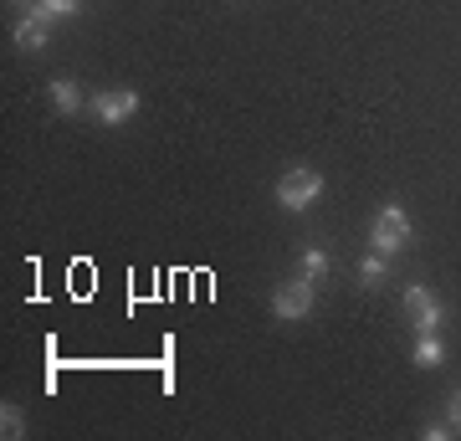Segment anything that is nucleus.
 <instances>
[{
    "mask_svg": "<svg viewBox=\"0 0 461 441\" xmlns=\"http://www.w3.org/2000/svg\"><path fill=\"white\" fill-rule=\"evenodd\" d=\"M411 360H415V370H436V364L446 360V344H441V334H415V344H411Z\"/></svg>",
    "mask_w": 461,
    "mask_h": 441,
    "instance_id": "6e6552de",
    "label": "nucleus"
},
{
    "mask_svg": "<svg viewBox=\"0 0 461 441\" xmlns=\"http://www.w3.org/2000/svg\"><path fill=\"white\" fill-rule=\"evenodd\" d=\"M405 308H411V318H415V334H441V324H446V303L436 293H430L426 282H411L405 288Z\"/></svg>",
    "mask_w": 461,
    "mask_h": 441,
    "instance_id": "20e7f679",
    "label": "nucleus"
},
{
    "mask_svg": "<svg viewBox=\"0 0 461 441\" xmlns=\"http://www.w3.org/2000/svg\"><path fill=\"white\" fill-rule=\"evenodd\" d=\"M51 41V21H41L36 11H26V16L16 21V47L21 51H41Z\"/></svg>",
    "mask_w": 461,
    "mask_h": 441,
    "instance_id": "0eeeda50",
    "label": "nucleus"
},
{
    "mask_svg": "<svg viewBox=\"0 0 461 441\" xmlns=\"http://www.w3.org/2000/svg\"><path fill=\"white\" fill-rule=\"evenodd\" d=\"M313 303H318V282H308V278H287L272 288V313L287 318V324H303L313 313Z\"/></svg>",
    "mask_w": 461,
    "mask_h": 441,
    "instance_id": "7ed1b4c3",
    "label": "nucleus"
},
{
    "mask_svg": "<svg viewBox=\"0 0 461 441\" xmlns=\"http://www.w3.org/2000/svg\"><path fill=\"white\" fill-rule=\"evenodd\" d=\"M446 421H451V431H461V390H451V400H446Z\"/></svg>",
    "mask_w": 461,
    "mask_h": 441,
    "instance_id": "ddd939ff",
    "label": "nucleus"
},
{
    "mask_svg": "<svg viewBox=\"0 0 461 441\" xmlns=\"http://www.w3.org/2000/svg\"><path fill=\"white\" fill-rule=\"evenodd\" d=\"M451 436V421H436V426H426V441H446Z\"/></svg>",
    "mask_w": 461,
    "mask_h": 441,
    "instance_id": "4468645a",
    "label": "nucleus"
},
{
    "mask_svg": "<svg viewBox=\"0 0 461 441\" xmlns=\"http://www.w3.org/2000/svg\"><path fill=\"white\" fill-rule=\"evenodd\" d=\"M26 11H36L41 21H51V26H57V21H72V16H83V0H32Z\"/></svg>",
    "mask_w": 461,
    "mask_h": 441,
    "instance_id": "1a4fd4ad",
    "label": "nucleus"
},
{
    "mask_svg": "<svg viewBox=\"0 0 461 441\" xmlns=\"http://www.w3.org/2000/svg\"><path fill=\"white\" fill-rule=\"evenodd\" d=\"M26 5H32V0H26Z\"/></svg>",
    "mask_w": 461,
    "mask_h": 441,
    "instance_id": "2eb2a0df",
    "label": "nucleus"
},
{
    "mask_svg": "<svg viewBox=\"0 0 461 441\" xmlns=\"http://www.w3.org/2000/svg\"><path fill=\"white\" fill-rule=\"evenodd\" d=\"M390 278V257H384V252H375V246H369V252H364L359 257V288H379V282Z\"/></svg>",
    "mask_w": 461,
    "mask_h": 441,
    "instance_id": "9d476101",
    "label": "nucleus"
},
{
    "mask_svg": "<svg viewBox=\"0 0 461 441\" xmlns=\"http://www.w3.org/2000/svg\"><path fill=\"white\" fill-rule=\"evenodd\" d=\"M411 231L415 226H411V216H405V206L390 200V206H379V216L369 221V246L384 252V257H400V252L411 246Z\"/></svg>",
    "mask_w": 461,
    "mask_h": 441,
    "instance_id": "f257e3e1",
    "label": "nucleus"
},
{
    "mask_svg": "<svg viewBox=\"0 0 461 441\" xmlns=\"http://www.w3.org/2000/svg\"><path fill=\"white\" fill-rule=\"evenodd\" d=\"M318 196H323V175H318L313 164H293V170L277 180V206L282 211H293V216L308 211Z\"/></svg>",
    "mask_w": 461,
    "mask_h": 441,
    "instance_id": "f03ea898",
    "label": "nucleus"
},
{
    "mask_svg": "<svg viewBox=\"0 0 461 441\" xmlns=\"http://www.w3.org/2000/svg\"><path fill=\"white\" fill-rule=\"evenodd\" d=\"M47 98H51V108H57L62 118L83 114V87H77V78H51Z\"/></svg>",
    "mask_w": 461,
    "mask_h": 441,
    "instance_id": "423d86ee",
    "label": "nucleus"
},
{
    "mask_svg": "<svg viewBox=\"0 0 461 441\" xmlns=\"http://www.w3.org/2000/svg\"><path fill=\"white\" fill-rule=\"evenodd\" d=\"M139 108H144V98H139L133 87H108V93H98V98H93V118H98L103 129H118V124H129Z\"/></svg>",
    "mask_w": 461,
    "mask_h": 441,
    "instance_id": "39448f33",
    "label": "nucleus"
},
{
    "mask_svg": "<svg viewBox=\"0 0 461 441\" xmlns=\"http://www.w3.org/2000/svg\"><path fill=\"white\" fill-rule=\"evenodd\" d=\"M0 436H5V441L26 436V421H21V406H11V400L0 406Z\"/></svg>",
    "mask_w": 461,
    "mask_h": 441,
    "instance_id": "f8f14e48",
    "label": "nucleus"
},
{
    "mask_svg": "<svg viewBox=\"0 0 461 441\" xmlns=\"http://www.w3.org/2000/svg\"><path fill=\"white\" fill-rule=\"evenodd\" d=\"M333 272V257L323 252V246H303V278L308 282H323Z\"/></svg>",
    "mask_w": 461,
    "mask_h": 441,
    "instance_id": "9b49d317",
    "label": "nucleus"
}]
</instances>
